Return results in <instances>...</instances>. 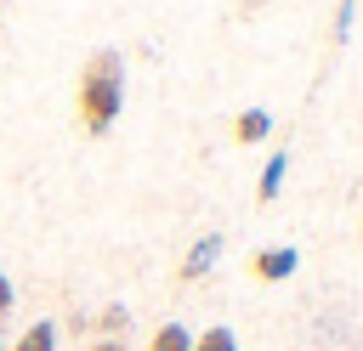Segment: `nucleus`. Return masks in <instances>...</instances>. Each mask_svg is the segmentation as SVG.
<instances>
[{"instance_id":"nucleus-10","label":"nucleus","mask_w":363,"mask_h":351,"mask_svg":"<svg viewBox=\"0 0 363 351\" xmlns=\"http://www.w3.org/2000/svg\"><path fill=\"white\" fill-rule=\"evenodd\" d=\"M102 328H113V334H119V328H125V306H108V311H102Z\"/></svg>"},{"instance_id":"nucleus-9","label":"nucleus","mask_w":363,"mask_h":351,"mask_svg":"<svg viewBox=\"0 0 363 351\" xmlns=\"http://www.w3.org/2000/svg\"><path fill=\"white\" fill-rule=\"evenodd\" d=\"M352 23H357V0H340V6H335V45L352 40Z\"/></svg>"},{"instance_id":"nucleus-4","label":"nucleus","mask_w":363,"mask_h":351,"mask_svg":"<svg viewBox=\"0 0 363 351\" xmlns=\"http://www.w3.org/2000/svg\"><path fill=\"white\" fill-rule=\"evenodd\" d=\"M267 136H272V113H267V108H244V113L233 119V142L255 147V142H267Z\"/></svg>"},{"instance_id":"nucleus-7","label":"nucleus","mask_w":363,"mask_h":351,"mask_svg":"<svg viewBox=\"0 0 363 351\" xmlns=\"http://www.w3.org/2000/svg\"><path fill=\"white\" fill-rule=\"evenodd\" d=\"M11 351H57V323H51V317H45V323H28Z\"/></svg>"},{"instance_id":"nucleus-5","label":"nucleus","mask_w":363,"mask_h":351,"mask_svg":"<svg viewBox=\"0 0 363 351\" xmlns=\"http://www.w3.org/2000/svg\"><path fill=\"white\" fill-rule=\"evenodd\" d=\"M284 176H289V153L278 147V153L267 159V170H261V187H255V198H261V204H272V198L284 192Z\"/></svg>"},{"instance_id":"nucleus-3","label":"nucleus","mask_w":363,"mask_h":351,"mask_svg":"<svg viewBox=\"0 0 363 351\" xmlns=\"http://www.w3.org/2000/svg\"><path fill=\"white\" fill-rule=\"evenodd\" d=\"M221 243H227L221 232H204V238H199V243H193V249L182 255V283H193V277H204V272L216 266V255H221Z\"/></svg>"},{"instance_id":"nucleus-1","label":"nucleus","mask_w":363,"mask_h":351,"mask_svg":"<svg viewBox=\"0 0 363 351\" xmlns=\"http://www.w3.org/2000/svg\"><path fill=\"white\" fill-rule=\"evenodd\" d=\"M119 102H125V62H119V51H91V62H85V74H79V96H74V108H79V125L91 130V136H102L113 119H119Z\"/></svg>"},{"instance_id":"nucleus-6","label":"nucleus","mask_w":363,"mask_h":351,"mask_svg":"<svg viewBox=\"0 0 363 351\" xmlns=\"http://www.w3.org/2000/svg\"><path fill=\"white\" fill-rule=\"evenodd\" d=\"M147 351H193V328H182V323H159Z\"/></svg>"},{"instance_id":"nucleus-8","label":"nucleus","mask_w":363,"mask_h":351,"mask_svg":"<svg viewBox=\"0 0 363 351\" xmlns=\"http://www.w3.org/2000/svg\"><path fill=\"white\" fill-rule=\"evenodd\" d=\"M193 351H238V334H233L227 323H216V328L193 334Z\"/></svg>"},{"instance_id":"nucleus-2","label":"nucleus","mask_w":363,"mask_h":351,"mask_svg":"<svg viewBox=\"0 0 363 351\" xmlns=\"http://www.w3.org/2000/svg\"><path fill=\"white\" fill-rule=\"evenodd\" d=\"M295 266H301V249H295V243L255 249V260H250V272H255L261 283H284V277H295Z\"/></svg>"},{"instance_id":"nucleus-11","label":"nucleus","mask_w":363,"mask_h":351,"mask_svg":"<svg viewBox=\"0 0 363 351\" xmlns=\"http://www.w3.org/2000/svg\"><path fill=\"white\" fill-rule=\"evenodd\" d=\"M11 300H17V294H11V277L0 272V323H6V311H11Z\"/></svg>"},{"instance_id":"nucleus-12","label":"nucleus","mask_w":363,"mask_h":351,"mask_svg":"<svg viewBox=\"0 0 363 351\" xmlns=\"http://www.w3.org/2000/svg\"><path fill=\"white\" fill-rule=\"evenodd\" d=\"M0 351H6V340H0Z\"/></svg>"}]
</instances>
